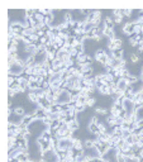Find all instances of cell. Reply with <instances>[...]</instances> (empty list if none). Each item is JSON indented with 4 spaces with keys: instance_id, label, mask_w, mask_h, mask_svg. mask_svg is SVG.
I'll use <instances>...</instances> for the list:
<instances>
[{
    "instance_id": "1",
    "label": "cell",
    "mask_w": 143,
    "mask_h": 162,
    "mask_svg": "<svg viewBox=\"0 0 143 162\" xmlns=\"http://www.w3.org/2000/svg\"><path fill=\"white\" fill-rule=\"evenodd\" d=\"M72 101V97H71V91H69L67 89H64L60 95L57 96V100H56V104H60V105H66V104H70Z\"/></svg>"
},
{
    "instance_id": "2",
    "label": "cell",
    "mask_w": 143,
    "mask_h": 162,
    "mask_svg": "<svg viewBox=\"0 0 143 162\" xmlns=\"http://www.w3.org/2000/svg\"><path fill=\"white\" fill-rule=\"evenodd\" d=\"M94 58L96 62L102 63L103 66H107L108 62H109V56H108V52H105L104 49H98L94 54Z\"/></svg>"
},
{
    "instance_id": "3",
    "label": "cell",
    "mask_w": 143,
    "mask_h": 162,
    "mask_svg": "<svg viewBox=\"0 0 143 162\" xmlns=\"http://www.w3.org/2000/svg\"><path fill=\"white\" fill-rule=\"evenodd\" d=\"M74 148V139L72 138H64V139H60L58 142V151H69V150H72Z\"/></svg>"
},
{
    "instance_id": "4",
    "label": "cell",
    "mask_w": 143,
    "mask_h": 162,
    "mask_svg": "<svg viewBox=\"0 0 143 162\" xmlns=\"http://www.w3.org/2000/svg\"><path fill=\"white\" fill-rule=\"evenodd\" d=\"M134 27H136V22H128L122 27V31L125 36H128L129 38L134 36Z\"/></svg>"
},
{
    "instance_id": "5",
    "label": "cell",
    "mask_w": 143,
    "mask_h": 162,
    "mask_svg": "<svg viewBox=\"0 0 143 162\" xmlns=\"http://www.w3.org/2000/svg\"><path fill=\"white\" fill-rule=\"evenodd\" d=\"M37 144H38V148H39L41 152L51 151V143H49V140H46L42 137L38 138V140H37Z\"/></svg>"
},
{
    "instance_id": "6",
    "label": "cell",
    "mask_w": 143,
    "mask_h": 162,
    "mask_svg": "<svg viewBox=\"0 0 143 162\" xmlns=\"http://www.w3.org/2000/svg\"><path fill=\"white\" fill-rule=\"evenodd\" d=\"M128 86H129L128 79H118V80H117V87H118V90L125 92V91H127V89H128Z\"/></svg>"
},
{
    "instance_id": "7",
    "label": "cell",
    "mask_w": 143,
    "mask_h": 162,
    "mask_svg": "<svg viewBox=\"0 0 143 162\" xmlns=\"http://www.w3.org/2000/svg\"><path fill=\"white\" fill-rule=\"evenodd\" d=\"M123 109L127 113H134V112H136V109H134V101L124 99L123 100Z\"/></svg>"
},
{
    "instance_id": "8",
    "label": "cell",
    "mask_w": 143,
    "mask_h": 162,
    "mask_svg": "<svg viewBox=\"0 0 143 162\" xmlns=\"http://www.w3.org/2000/svg\"><path fill=\"white\" fill-rule=\"evenodd\" d=\"M51 105L52 104L49 103L46 97H39V100H38V106H39V108L44 109L46 112H47V110H49V108H51Z\"/></svg>"
},
{
    "instance_id": "9",
    "label": "cell",
    "mask_w": 143,
    "mask_h": 162,
    "mask_svg": "<svg viewBox=\"0 0 143 162\" xmlns=\"http://www.w3.org/2000/svg\"><path fill=\"white\" fill-rule=\"evenodd\" d=\"M86 62H87V53L86 52L80 53L76 58V63L80 66H84V65H86Z\"/></svg>"
},
{
    "instance_id": "10",
    "label": "cell",
    "mask_w": 143,
    "mask_h": 162,
    "mask_svg": "<svg viewBox=\"0 0 143 162\" xmlns=\"http://www.w3.org/2000/svg\"><path fill=\"white\" fill-rule=\"evenodd\" d=\"M74 150L77 151L79 153L84 151V142H82V140L80 139V138L74 139Z\"/></svg>"
},
{
    "instance_id": "11",
    "label": "cell",
    "mask_w": 143,
    "mask_h": 162,
    "mask_svg": "<svg viewBox=\"0 0 143 162\" xmlns=\"http://www.w3.org/2000/svg\"><path fill=\"white\" fill-rule=\"evenodd\" d=\"M114 20H113L110 16H107V18H105V22H104V25L103 27L104 28H109V29H114Z\"/></svg>"
},
{
    "instance_id": "12",
    "label": "cell",
    "mask_w": 143,
    "mask_h": 162,
    "mask_svg": "<svg viewBox=\"0 0 143 162\" xmlns=\"http://www.w3.org/2000/svg\"><path fill=\"white\" fill-rule=\"evenodd\" d=\"M98 91H99L100 94H102V95H110V96L113 95V91H112V90H110V89H109V87H108V86H107V85H105V84L103 85V86H102V87H100V89H99V90H98Z\"/></svg>"
},
{
    "instance_id": "13",
    "label": "cell",
    "mask_w": 143,
    "mask_h": 162,
    "mask_svg": "<svg viewBox=\"0 0 143 162\" xmlns=\"http://www.w3.org/2000/svg\"><path fill=\"white\" fill-rule=\"evenodd\" d=\"M122 133H123V128L122 127H114L112 129V134L114 135V137H119V138H122Z\"/></svg>"
},
{
    "instance_id": "14",
    "label": "cell",
    "mask_w": 143,
    "mask_h": 162,
    "mask_svg": "<svg viewBox=\"0 0 143 162\" xmlns=\"http://www.w3.org/2000/svg\"><path fill=\"white\" fill-rule=\"evenodd\" d=\"M127 157H125V155H124V152H122V151H119L115 155V162H127Z\"/></svg>"
},
{
    "instance_id": "15",
    "label": "cell",
    "mask_w": 143,
    "mask_h": 162,
    "mask_svg": "<svg viewBox=\"0 0 143 162\" xmlns=\"http://www.w3.org/2000/svg\"><path fill=\"white\" fill-rule=\"evenodd\" d=\"M28 100L31 101V103H33V104H38V100H39V97L37 96L34 92L29 91V92H28Z\"/></svg>"
},
{
    "instance_id": "16",
    "label": "cell",
    "mask_w": 143,
    "mask_h": 162,
    "mask_svg": "<svg viewBox=\"0 0 143 162\" xmlns=\"http://www.w3.org/2000/svg\"><path fill=\"white\" fill-rule=\"evenodd\" d=\"M105 123H107V125H108V127H110L112 129H113V128L115 127V118L109 114V115L107 117V122H105Z\"/></svg>"
},
{
    "instance_id": "17",
    "label": "cell",
    "mask_w": 143,
    "mask_h": 162,
    "mask_svg": "<svg viewBox=\"0 0 143 162\" xmlns=\"http://www.w3.org/2000/svg\"><path fill=\"white\" fill-rule=\"evenodd\" d=\"M39 87H41V85L37 82V81H34V80H29V85H28L29 91H33V90H36V89H39Z\"/></svg>"
},
{
    "instance_id": "18",
    "label": "cell",
    "mask_w": 143,
    "mask_h": 162,
    "mask_svg": "<svg viewBox=\"0 0 143 162\" xmlns=\"http://www.w3.org/2000/svg\"><path fill=\"white\" fill-rule=\"evenodd\" d=\"M84 23H85V28H84V31H85V33H89V32H91L92 29L95 28V24H94V22H85V20H84Z\"/></svg>"
},
{
    "instance_id": "19",
    "label": "cell",
    "mask_w": 143,
    "mask_h": 162,
    "mask_svg": "<svg viewBox=\"0 0 143 162\" xmlns=\"http://www.w3.org/2000/svg\"><path fill=\"white\" fill-rule=\"evenodd\" d=\"M37 11H38V9H26L24 10V16L26 18H33Z\"/></svg>"
},
{
    "instance_id": "20",
    "label": "cell",
    "mask_w": 143,
    "mask_h": 162,
    "mask_svg": "<svg viewBox=\"0 0 143 162\" xmlns=\"http://www.w3.org/2000/svg\"><path fill=\"white\" fill-rule=\"evenodd\" d=\"M26 110L22 106H18V108L14 109V115H18V117H26Z\"/></svg>"
},
{
    "instance_id": "21",
    "label": "cell",
    "mask_w": 143,
    "mask_h": 162,
    "mask_svg": "<svg viewBox=\"0 0 143 162\" xmlns=\"http://www.w3.org/2000/svg\"><path fill=\"white\" fill-rule=\"evenodd\" d=\"M94 139H86L85 142H84V148L85 150H91V148H94Z\"/></svg>"
},
{
    "instance_id": "22",
    "label": "cell",
    "mask_w": 143,
    "mask_h": 162,
    "mask_svg": "<svg viewBox=\"0 0 143 162\" xmlns=\"http://www.w3.org/2000/svg\"><path fill=\"white\" fill-rule=\"evenodd\" d=\"M89 130L90 133L92 134H99V128H98V124H94V123H89Z\"/></svg>"
},
{
    "instance_id": "23",
    "label": "cell",
    "mask_w": 143,
    "mask_h": 162,
    "mask_svg": "<svg viewBox=\"0 0 143 162\" xmlns=\"http://www.w3.org/2000/svg\"><path fill=\"white\" fill-rule=\"evenodd\" d=\"M41 137L43 138V139H46V140H51V138H52V133H51V130H49V128H48L47 130H43V132H42Z\"/></svg>"
},
{
    "instance_id": "24",
    "label": "cell",
    "mask_w": 143,
    "mask_h": 162,
    "mask_svg": "<svg viewBox=\"0 0 143 162\" xmlns=\"http://www.w3.org/2000/svg\"><path fill=\"white\" fill-rule=\"evenodd\" d=\"M99 133H108V125L105 124V122H100L98 124Z\"/></svg>"
},
{
    "instance_id": "25",
    "label": "cell",
    "mask_w": 143,
    "mask_h": 162,
    "mask_svg": "<svg viewBox=\"0 0 143 162\" xmlns=\"http://www.w3.org/2000/svg\"><path fill=\"white\" fill-rule=\"evenodd\" d=\"M69 127H70V130H72V132H75V130H77L79 128H80V123H79V120L76 119V120H72L69 124Z\"/></svg>"
},
{
    "instance_id": "26",
    "label": "cell",
    "mask_w": 143,
    "mask_h": 162,
    "mask_svg": "<svg viewBox=\"0 0 143 162\" xmlns=\"http://www.w3.org/2000/svg\"><path fill=\"white\" fill-rule=\"evenodd\" d=\"M113 56H114L115 59H123V49H115L113 51Z\"/></svg>"
},
{
    "instance_id": "27",
    "label": "cell",
    "mask_w": 143,
    "mask_h": 162,
    "mask_svg": "<svg viewBox=\"0 0 143 162\" xmlns=\"http://www.w3.org/2000/svg\"><path fill=\"white\" fill-rule=\"evenodd\" d=\"M114 44H115V49H122V47H123V41H122L120 38H115Z\"/></svg>"
},
{
    "instance_id": "28",
    "label": "cell",
    "mask_w": 143,
    "mask_h": 162,
    "mask_svg": "<svg viewBox=\"0 0 143 162\" xmlns=\"http://www.w3.org/2000/svg\"><path fill=\"white\" fill-rule=\"evenodd\" d=\"M87 108L86 105H84V104H76V108H75V110H76V113H82V112H85V109Z\"/></svg>"
},
{
    "instance_id": "29",
    "label": "cell",
    "mask_w": 143,
    "mask_h": 162,
    "mask_svg": "<svg viewBox=\"0 0 143 162\" xmlns=\"http://www.w3.org/2000/svg\"><path fill=\"white\" fill-rule=\"evenodd\" d=\"M142 29H143L142 25H141V24H138V23L136 22V27H134V34H137V36L142 34Z\"/></svg>"
},
{
    "instance_id": "30",
    "label": "cell",
    "mask_w": 143,
    "mask_h": 162,
    "mask_svg": "<svg viewBox=\"0 0 143 162\" xmlns=\"http://www.w3.org/2000/svg\"><path fill=\"white\" fill-rule=\"evenodd\" d=\"M39 43L47 46V44L49 43V38H48V36L46 34V36H43V37H41V38H39Z\"/></svg>"
},
{
    "instance_id": "31",
    "label": "cell",
    "mask_w": 143,
    "mask_h": 162,
    "mask_svg": "<svg viewBox=\"0 0 143 162\" xmlns=\"http://www.w3.org/2000/svg\"><path fill=\"white\" fill-rule=\"evenodd\" d=\"M138 61H139V56H138V54H136V53L130 54V62L134 63V65H137Z\"/></svg>"
},
{
    "instance_id": "32",
    "label": "cell",
    "mask_w": 143,
    "mask_h": 162,
    "mask_svg": "<svg viewBox=\"0 0 143 162\" xmlns=\"http://www.w3.org/2000/svg\"><path fill=\"white\" fill-rule=\"evenodd\" d=\"M95 113L96 114H100V115H105V114L108 113V110L105 109V108H100V106H99V108H95Z\"/></svg>"
},
{
    "instance_id": "33",
    "label": "cell",
    "mask_w": 143,
    "mask_h": 162,
    "mask_svg": "<svg viewBox=\"0 0 143 162\" xmlns=\"http://www.w3.org/2000/svg\"><path fill=\"white\" fill-rule=\"evenodd\" d=\"M95 103H96V99L91 96V97H89V100L86 101V106H87V108H91V106L95 105Z\"/></svg>"
},
{
    "instance_id": "34",
    "label": "cell",
    "mask_w": 143,
    "mask_h": 162,
    "mask_svg": "<svg viewBox=\"0 0 143 162\" xmlns=\"http://www.w3.org/2000/svg\"><path fill=\"white\" fill-rule=\"evenodd\" d=\"M132 135V132H130L129 129H123V133H122V138L123 139H127L128 137H130Z\"/></svg>"
},
{
    "instance_id": "35",
    "label": "cell",
    "mask_w": 143,
    "mask_h": 162,
    "mask_svg": "<svg viewBox=\"0 0 143 162\" xmlns=\"http://www.w3.org/2000/svg\"><path fill=\"white\" fill-rule=\"evenodd\" d=\"M24 34H26V36H29V37H32L33 34H36L34 28H27L26 31H24Z\"/></svg>"
},
{
    "instance_id": "36",
    "label": "cell",
    "mask_w": 143,
    "mask_h": 162,
    "mask_svg": "<svg viewBox=\"0 0 143 162\" xmlns=\"http://www.w3.org/2000/svg\"><path fill=\"white\" fill-rule=\"evenodd\" d=\"M129 44L132 47H138V42H137V39L134 37H130L129 38Z\"/></svg>"
},
{
    "instance_id": "37",
    "label": "cell",
    "mask_w": 143,
    "mask_h": 162,
    "mask_svg": "<svg viewBox=\"0 0 143 162\" xmlns=\"http://www.w3.org/2000/svg\"><path fill=\"white\" fill-rule=\"evenodd\" d=\"M123 18H124V16H114V18H113V20H114L115 24H120L122 22H123Z\"/></svg>"
},
{
    "instance_id": "38",
    "label": "cell",
    "mask_w": 143,
    "mask_h": 162,
    "mask_svg": "<svg viewBox=\"0 0 143 162\" xmlns=\"http://www.w3.org/2000/svg\"><path fill=\"white\" fill-rule=\"evenodd\" d=\"M94 16H95V19H102V11H100V10H94Z\"/></svg>"
},
{
    "instance_id": "39",
    "label": "cell",
    "mask_w": 143,
    "mask_h": 162,
    "mask_svg": "<svg viewBox=\"0 0 143 162\" xmlns=\"http://www.w3.org/2000/svg\"><path fill=\"white\" fill-rule=\"evenodd\" d=\"M136 124H137V128H139L141 130H143V118H141L136 123Z\"/></svg>"
},
{
    "instance_id": "40",
    "label": "cell",
    "mask_w": 143,
    "mask_h": 162,
    "mask_svg": "<svg viewBox=\"0 0 143 162\" xmlns=\"http://www.w3.org/2000/svg\"><path fill=\"white\" fill-rule=\"evenodd\" d=\"M123 11H124V16H130L133 13V9H123Z\"/></svg>"
},
{
    "instance_id": "41",
    "label": "cell",
    "mask_w": 143,
    "mask_h": 162,
    "mask_svg": "<svg viewBox=\"0 0 143 162\" xmlns=\"http://www.w3.org/2000/svg\"><path fill=\"white\" fill-rule=\"evenodd\" d=\"M103 37H104V36H95V37H94V39H92V41H94L95 43H99V42L103 39Z\"/></svg>"
},
{
    "instance_id": "42",
    "label": "cell",
    "mask_w": 143,
    "mask_h": 162,
    "mask_svg": "<svg viewBox=\"0 0 143 162\" xmlns=\"http://www.w3.org/2000/svg\"><path fill=\"white\" fill-rule=\"evenodd\" d=\"M8 92H9V94H8V95H9V99H11V97H13V96H15V95H16L15 91L13 90V89H9V91H8Z\"/></svg>"
},
{
    "instance_id": "43",
    "label": "cell",
    "mask_w": 143,
    "mask_h": 162,
    "mask_svg": "<svg viewBox=\"0 0 143 162\" xmlns=\"http://www.w3.org/2000/svg\"><path fill=\"white\" fill-rule=\"evenodd\" d=\"M90 123H94V124H99V123H100V122H99V118L96 117V115H95V117H92Z\"/></svg>"
},
{
    "instance_id": "44",
    "label": "cell",
    "mask_w": 143,
    "mask_h": 162,
    "mask_svg": "<svg viewBox=\"0 0 143 162\" xmlns=\"http://www.w3.org/2000/svg\"><path fill=\"white\" fill-rule=\"evenodd\" d=\"M36 162H47V161H46V160H43V158H39V160H37Z\"/></svg>"
},
{
    "instance_id": "45",
    "label": "cell",
    "mask_w": 143,
    "mask_h": 162,
    "mask_svg": "<svg viewBox=\"0 0 143 162\" xmlns=\"http://www.w3.org/2000/svg\"><path fill=\"white\" fill-rule=\"evenodd\" d=\"M138 162H143V157H142V156L138 157Z\"/></svg>"
},
{
    "instance_id": "46",
    "label": "cell",
    "mask_w": 143,
    "mask_h": 162,
    "mask_svg": "<svg viewBox=\"0 0 143 162\" xmlns=\"http://www.w3.org/2000/svg\"><path fill=\"white\" fill-rule=\"evenodd\" d=\"M141 156L143 157V148H142V150H141Z\"/></svg>"
}]
</instances>
